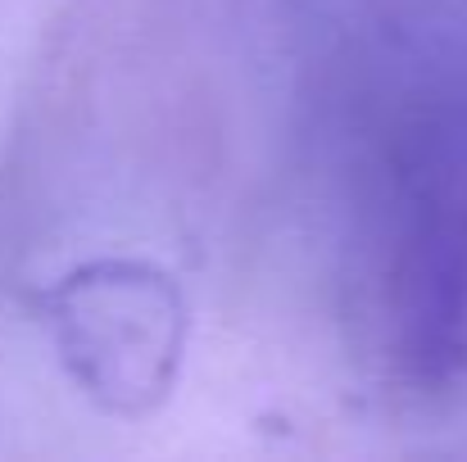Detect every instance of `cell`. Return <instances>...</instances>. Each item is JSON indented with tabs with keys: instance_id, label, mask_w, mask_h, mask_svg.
<instances>
[{
	"instance_id": "1",
	"label": "cell",
	"mask_w": 467,
	"mask_h": 462,
	"mask_svg": "<svg viewBox=\"0 0 467 462\" xmlns=\"http://www.w3.org/2000/svg\"><path fill=\"white\" fill-rule=\"evenodd\" d=\"M36 308L64 372L100 413L132 422L172 395L191 313L163 268L96 259L41 291Z\"/></svg>"
}]
</instances>
